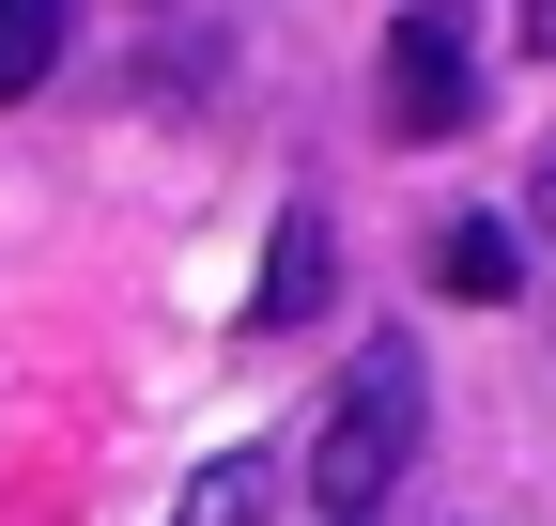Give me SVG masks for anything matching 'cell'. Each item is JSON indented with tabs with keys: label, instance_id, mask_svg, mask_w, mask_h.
Listing matches in <instances>:
<instances>
[{
	"label": "cell",
	"instance_id": "277c9868",
	"mask_svg": "<svg viewBox=\"0 0 556 526\" xmlns=\"http://www.w3.org/2000/svg\"><path fill=\"white\" fill-rule=\"evenodd\" d=\"M248 310H263V325H309V310H325V217H278V263H263Z\"/></svg>",
	"mask_w": 556,
	"mask_h": 526
},
{
	"label": "cell",
	"instance_id": "7a4b0ae2",
	"mask_svg": "<svg viewBox=\"0 0 556 526\" xmlns=\"http://www.w3.org/2000/svg\"><path fill=\"white\" fill-rule=\"evenodd\" d=\"M464 109H479L464 16H448V0H402V32H387V124H402V140H464Z\"/></svg>",
	"mask_w": 556,
	"mask_h": 526
},
{
	"label": "cell",
	"instance_id": "5b68a950",
	"mask_svg": "<svg viewBox=\"0 0 556 526\" xmlns=\"http://www.w3.org/2000/svg\"><path fill=\"white\" fill-rule=\"evenodd\" d=\"M263 496H278V465H263V449H232V465H201V480H186L170 526H263Z\"/></svg>",
	"mask_w": 556,
	"mask_h": 526
},
{
	"label": "cell",
	"instance_id": "8992f818",
	"mask_svg": "<svg viewBox=\"0 0 556 526\" xmlns=\"http://www.w3.org/2000/svg\"><path fill=\"white\" fill-rule=\"evenodd\" d=\"M47 62H62V0H0V109H16Z\"/></svg>",
	"mask_w": 556,
	"mask_h": 526
},
{
	"label": "cell",
	"instance_id": "6da1fadb",
	"mask_svg": "<svg viewBox=\"0 0 556 526\" xmlns=\"http://www.w3.org/2000/svg\"><path fill=\"white\" fill-rule=\"evenodd\" d=\"M417 372L402 356H356L340 372V403H325V434H309V496H325V526H371L387 511V480L417 465Z\"/></svg>",
	"mask_w": 556,
	"mask_h": 526
},
{
	"label": "cell",
	"instance_id": "3957f363",
	"mask_svg": "<svg viewBox=\"0 0 556 526\" xmlns=\"http://www.w3.org/2000/svg\"><path fill=\"white\" fill-rule=\"evenodd\" d=\"M433 279H448V295H464V310H495V295H510V279H526V248H510V233H495V217H448V233H433Z\"/></svg>",
	"mask_w": 556,
	"mask_h": 526
}]
</instances>
